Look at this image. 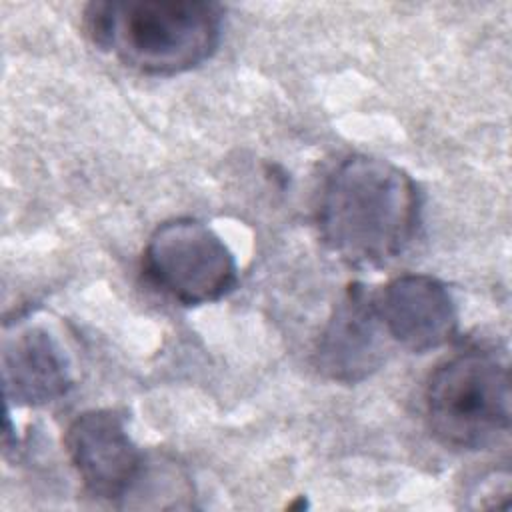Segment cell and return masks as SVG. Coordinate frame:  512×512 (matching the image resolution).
Returning <instances> with one entry per match:
<instances>
[{"mask_svg":"<svg viewBox=\"0 0 512 512\" xmlns=\"http://www.w3.org/2000/svg\"><path fill=\"white\" fill-rule=\"evenodd\" d=\"M420 222V192L400 166L354 154L322 186L316 224L322 242L346 264L378 268L398 258Z\"/></svg>","mask_w":512,"mask_h":512,"instance_id":"6da1fadb","label":"cell"},{"mask_svg":"<svg viewBox=\"0 0 512 512\" xmlns=\"http://www.w3.org/2000/svg\"><path fill=\"white\" fill-rule=\"evenodd\" d=\"M82 26L100 50L148 76H174L206 62L222 34V6L204 0H104Z\"/></svg>","mask_w":512,"mask_h":512,"instance_id":"7a4b0ae2","label":"cell"},{"mask_svg":"<svg viewBox=\"0 0 512 512\" xmlns=\"http://www.w3.org/2000/svg\"><path fill=\"white\" fill-rule=\"evenodd\" d=\"M426 418L438 442L454 450H486L510 430V374L486 350L440 362L428 378Z\"/></svg>","mask_w":512,"mask_h":512,"instance_id":"3957f363","label":"cell"},{"mask_svg":"<svg viewBox=\"0 0 512 512\" xmlns=\"http://www.w3.org/2000/svg\"><path fill=\"white\" fill-rule=\"evenodd\" d=\"M144 276L184 306H202L224 298L238 280L234 254L224 240L194 218L160 224L142 254Z\"/></svg>","mask_w":512,"mask_h":512,"instance_id":"277c9868","label":"cell"},{"mask_svg":"<svg viewBox=\"0 0 512 512\" xmlns=\"http://www.w3.org/2000/svg\"><path fill=\"white\" fill-rule=\"evenodd\" d=\"M66 452L88 494L100 500L128 496L144 470V454L132 442L126 420L110 408L78 414L64 436Z\"/></svg>","mask_w":512,"mask_h":512,"instance_id":"5b68a950","label":"cell"},{"mask_svg":"<svg viewBox=\"0 0 512 512\" xmlns=\"http://www.w3.org/2000/svg\"><path fill=\"white\" fill-rule=\"evenodd\" d=\"M384 332L376 294L348 284L316 342V370L342 384L366 380L384 364Z\"/></svg>","mask_w":512,"mask_h":512,"instance_id":"8992f818","label":"cell"},{"mask_svg":"<svg viewBox=\"0 0 512 512\" xmlns=\"http://www.w3.org/2000/svg\"><path fill=\"white\" fill-rule=\"evenodd\" d=\"M376 306L386 334L416 354L444 346L458 328V312L448 288L428 274L390 280L376 296Z\"/></svg>","mask_w":512,"mask_h":512,"instance_id":"52a82bcc","label":"cell"},{"mask_svg":"<svg viewBox=\"0 0 512 512\" xmlns=\"http://www.w3.org/2000/svg\"><path fill=\"white\" fill-rule=\"evenodd\" d=\"M2 380L6 396L22 406H44L60 400L72 386L68 358L58 340L44 328H28L6 344Z\"/></svg>","mask_w":512,"mask_h":512,"instance_id":"ba28073f","label":"cell"}]
</instances>
